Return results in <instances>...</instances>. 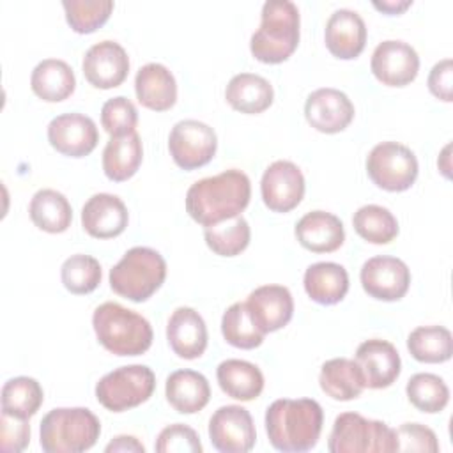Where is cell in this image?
Returning <instances> with one entry per match:
<instances>
[{
    "instance_id": "1",
    "label": "cell",
    "mask_w": 453,
    "mask_h": 453,
    "mask_svg": "<svg viewBox=\"0 0 453 453\" xmlns=\"http://www.w3.org/2000/svg\"><path fill=\"white\" fill-rule=\"evenodd\" d=\"M251 184L244 172L232 168L189 186L186 211L200 225L211 226L239 216L250 203Z\"/></svg>"
},
{
    "instance_id": "2",
    "label": "cell",
    "mask_w": 453,
    "mask_h": 453,
    "mask_svg": "<svg viewBox=\"0 0 453 453\" xmlns=\"http://www.w3.org/2000/svg\"><path fill=\"white\" fill-rule=\"evenodd\" d=\"M324 412L311 398H280L265 411V430L274 449L303 453L319 442Z\"/></svg>"
},
{
    "instance_id": "3",
    "label": "cell",
    "mask_w": 453,
    "mask_h": 453,
    "mask_svg": "<svg viewBox=\"0 0 453 453\" xmlns=\"http://www.w3.org/2000/svg\"><path fill=\"white\" fill-rule=\"evenodd\" d=\"M92 327L99 343L115 356H140L152 345L149 320L113 301L94 310Z\"/></svg>"
},
{
    "instance_id": "4",
    "label": "cell",
    "mask_w": 453,
    "mask_h": 453,
    "mask_svg": "<svg viewBox=\"0 0 453 453\" xmlns=\"http://www.w3.org/2000/svg\"><path fill=\"white\" fill-rule=\"evenodd\" d=\"M299 44V11L290 0H267L262 21L250 41L251 55L264 64L285 62Z\"/></svg>"
},
{
    "instance_id": "5",
    "label": "cell",
    "mask_w": 453,
    "mask_h": 453,
    "mask_svg": "<svg viewBox=\"0 0 453 453\" xmlns=\"http://www.w3.org/2000/svg\"><path fill=\"white\" fill-rule=\"evenodd\" d=\"M39 434L46 453H81L97 442L101 423L85 407H58L42 418Z\"/></svg>"
},
{
    "instance_id": "6",
    "label": "cell",
    "mask_w": 453,
    "mask_h": 453,
    "mask_svg": "<svg viewBox=\"0 0 453 453\" xmlns=\"http://www.w3.org/2000/svg\"><path fill=\"white\" fill-rule=\"evenodd\" d=\"M166 262L159 251L134 246L110 269V287L133 303L147 301L165 281Z\"/></svg>"
},
{
    "instance_id": "7",
    "label": "cell",
    "mask_w": 453,
    "mask_h": 453,
    "mask_svg": "<svg viewBox=\"0 0 453 453\" xmlns=\"http://www.w3.org/2000/svg\"><path fill=\"white\" fill-rule=\"evenodd\" d=\"M327 449L331 453H393L398 451V442L395 430L384 421L342 412L333 423Z\"/></svg>"
},
{
    "instance_id": "8",
    "label": "cell",
    "mask_w": 453,
    "mask_h": 453,
    "mask_svg": "<svg viewBox=\"0 0 453 453\" xmlns=\"http://www.w3.org/2000/svg\"><path fill=\"white\" fill-rule=\"evenodd\" d=\"M156 388V375L145 365L120 366L96 384L97 402L111 411L124 412L147 402Z\"/></svg>"
},
{
    "instance_id": "9",
    "label": "cell",
    "mask_w": 453,
    "mask_h": 453,
    "mask_svg": "<svg viewBox=\"0 0 453 453\" xmlns=\"http://www.w3.org/2000/svg\"><path fill=\"white\" fill-rule=\"evenodd\" d=\"M366 172L372 182L386 191H405L418 177L414 152L398 142L377 143L366 157Z\"/></svg>"
},
{
    "instance_id": "10",
    "label": "cell",
    "mask_w": 453,
    "mask_h": 453,
    "mask_svg": "<svg viewBox=\"0 0 453 453\" xmlns=\"http://www.w3.org/2000/svg\"><path fill=\"white\" fill-rule=\"evenodd\" d=\"M218 149V138L205 122L179 120L168 134V150L173 163L182 170H195L207 165Z\"/></svg>"
},
{
    "instance_id": "11",
    "label": "cell",
    "mask_w": 453,
    "mask_h": 453,
    "mask_svg": "<svg viewBox=\"0 0 453 453\" xmlns=\"http://www.w3.org/2000/svg\"><path fill=\"white\" fill-rule=\"evenodd\" d=\"M209 439L221 453H246L255 446L251 414L241 405H223L209 419Z\"/></svg>"
},
{
    "instance_id": "12",
    "label": "cell",
    "mask_w": 453,
    "mask_h": 453,
    "mask_svg": "<svg viewBox=\"0 0 453 453\" xmlns=\"http://www.w3.org/2000/svg\"><path fill=\"white\" fill-rule=\"evenodd\" d=\"M359 278L365 292L379 301H398L407 294L411 285L407 264L389 255L368 258L361 267Z\"/></svg>"
},
{
    "instance_id": "13",
    "label": "cell",
    "mask_w": 453,
    "mask_h": 453,
    "mask_svg": "<svg viewBox=\"0 0 453 453\" xmlns=\"http://www.w3.org/2000/svg\"><path fill=\"white\" fill-rule=\"evenodd\" d=\"M260 193L265 207L273 212L296 209L304 196V177L292 161L278 159L271 163L260 180Z\"/></svg>"
},
{
    "instance_id": "14",
    "label": "cell",
    "mask_w": 453,
    "mask_h": 453,
    "mask_svg": "<svg viewBox=\"0 0 453 453\" xmlns=\"http://www.w3.org/2000/svg\"><path fill=\"white\" fill-rule=\"evenodd\" d=\"M370 69L380 83L388 87H405L418 76L419 57L411 44L388 39L373 50Z\"/></svg>"
},
{
    "instance_id": "15",
    "label": "cell",
    "mask_w": 453,
    "mask_h": 453,
    "mask_svg": "<svg viewBox=\"0 0 453 453\" xmlns=\"http://www.w3.org/2000/svg\"><path fill=\"white\" fill-rule=\"evenodd\" d=\"M50 145L69 157L88 156L97 142L99 133L96 122L83 113H62L48 124Z\"/></svg>"
},
{
    "instance_id": "16",
    "label": "cell",
    "mask_w": 453,
    "mask_h": 453,
    "mask_svg": "<svg viewBox=\"0 0 453 453\" xmlns=\"http://www.w3.org/2000/svg\"><path fill=\"white\" fill-rule=\"evenodd\" d=\"M87 81L96 88H115L129 73V57L115 41H101L90 46L81 62Z\"/></svg>"
},
{
    "instance_id": "17",
    "label": "cell",
    "mask_w": 453,
    "mask_h": 453,
    "mask_svg": "<svg viewBox=\"0 0 453 453\" xmlns=\"http://www.w3.org/2000/svg\"><path fill=\"white\" fill-rule=\"evenodd\" d=\"M308 124L326 134L343 131L354 119V104L345 92L331 87L313 90L304 104Z\"/></svg>"
},
{
    "instance_id": "18",
    "label": "cell",
    "mask_w": 453,
    "mask_h": 453,
    "mask_svg": "<svg viewBox=\"0 0 453 453\" xmlns=\"http://www.w3.org/2000/svg\"><path fill=\"white\" fill-rule=\"evenodd\" d=\"M354 361L361 370L365 386L372 389L389 388L398 379L402 370L396 347L380 338L363 342L356 350Z\"/></svg>"
},
{
    "instance_id": "19",
    "label": "cell",
    "mask_w": 453,
    "mask_h": 453,
    "mask_svg": "<svg viewBox=\"0 0 453 453\" xmlns=\"http://www.w3.org/2000/svg\"><path fill=\"white\" fill-rule=\"evenodd\" d=\"M250 315L258 329L267 334L285 327L294 315V299L283 285H262L246 301Z\"/></svg>"
},
{
    "instance_id": "20",
    "label": "cell",
    "mask_w": 453,
    "mask_h": 453,
    "mask_svg": "<svg viewBox=\"0 0 453 453\" xmlns=\"http://www.w3.org/2000/svg\"><path fill=\"white\" fill-rule=\"evenodd\" d=\"M129 221L127 207L117 195H92L81 209V226L96 239H111L120 235Z\"/></svg>"
},
{
    "instance_id": "21",
    "label": "cell",
    "mask_w": 453,
    "mask_h": 453,
    "mask_svg": "<svg viewBox=\"0 0 453 453\" xmlns=\"http://www.w3.org/2000/svg\"><path fill=\"white\" fill-rule=\"evenodd\" d=\"M324 41L329 53L336 58H356L366 44V25L356 11L338 9L326 23Z\"/></svg>"
},
{
    "instance_id": "22",
    "label": "cell",
    "mask_w": 453,
    "mask_h": 453,
    "mask_svg": "<svg viewBox=\"0 0 453 453\" xmlns=\"http://www.w3.org/2000/svg\"><path fill=\"white\" fill-rule=\"evenodd\" d=\"M166 340L179 357H200L207 349V327L202 315L189 306L177 308L168 319Z\"/></svg>"
},
{
    "instance_id": "23",
    "label": "cell",
    "mask_w": 453,
    "mask_h": 453,
    "mask_svg": "<svg viewBox=\"0 0 453 453\" xmlns=\"http://www.w3.org/2000/svg\"><path fill=\"white\" fill-rule=\"evenodd\" d=\"M294 232L299 244L313 253L336 251L345 241L343 223L338 216L326 211H311L304 214L297 221Z\"/></svg>"
},
{
    "instance_id": "24",
    "label": "cell",
    "mask_w": 453,
    "mask_h": 453,
    "mask_svg": "<svg viewBox=\"0 0 453 453\" xmlns=\"http://www.w3.org/2000/svg\"><path fill=\"white\" fill-rule=\"evenodd\" d=\"M136 99L142 106L165 111L170 110L177 101V83L168 67L157 62L145 64L138 69L134 78Z\"/></svg>"
},
{
    "instance_id": "25",
    "label": "cell",
    "mask_w": 453,
    "mask_h": 453,
    "mask_svg": "<svg viewBox=\"0 0 453 453\" xmlns=\"http://www.w3.org/2000/svg\"><path fill=\"white\" fill-rule=\"evenodd\" d=\"M165 395L177 412L195 414L209 403L211 388L200 372L175 370L166 379Z\"/></svg>"
},
{
    "instance_id": "26",
    "label": "cell",
    "mask_w": 453,
    "mask_h": 453,
    "mask_svg": "<svg viewBox=\"0 0 453 453\" xmlns=\"http://www.w3.org/2000/svg\"><path fill=\"white\" fill-rule=\"evenodd\" d=\"M225 99L234 110L255 115L265 111L273 104L274 90L264 76L253 73H239L228 81L225 88Z\"/></svg>"
},
{
    "instance_id": "27",
    "label": "cell",
    "mask_w": 453,
    "mask_h": 453,
    "mask_svg": "<svg viewBox=\"0 0 453 453\" xmlns=\"http://www.w3.org/2000/svg\"><path fill=\"white\" fill-rule=\"evenodd\" d=\"M32 92L48 103L67 99L76 88V78L71 65L60 58L41 60L30 74Z\"/></svg>"
},
{
    "instance_id": "28",
    "label": "cell",
    "mask_w": 453,
    "mask_h": 453,
    "mask_svg": "<svg viewBox=\"0 0 453 453\" xmlns=\"http://www.w3.org/2000/svg\"><path fill=\"white\" fill-rule=\"evenodd\" d=\"M142 157L143 147L136 131L122 136H111L103 150L104 175L113 182L127 180L138 172Z\"/></svg>"
},
{
    "instance_id": "29",
    "label": "cell",
    "mask_w": 453,
    "mask_h": 453,
    "mask_svg": "<svg viewBox=\"0 0 453 453\" xmlns=\"http://www.w3.org/2000/svg\"><path fill=\"white\" fill-rule=\"evenodd\" d=\"M304 290L319 304H336L349 292V274L334 262H317L304 271Z\"/></svg>"
},
{
    "instance_id": "30",
    "label": "cell",
    "mask_w": 453,
    "mask_h": 453,
    "mask_svg": "<svg viewBox=\"0 0 453 453\" xmlns=\"http://www.w3.org/2000/svg\"><path fill=\"white\" fill-rule=\"evenodd\" d=\"M216 377L221 391L234 400H255L264 389V375L260 368L244 359H226L219 363Z\"/></svg>"
},
{
    "instance_id": "31",
    "label": "cell",
    "mask_w": 453,
    "mask_h": 453,
    "mask_svg": "<svg viewBox=\"0 0 453 453\" xmlns=\"http://www.w3.org/2000/svg\"><path fill=\"white\" fill-rule=\"evenodd\" d=\"M320 389L338 402H349L357 398L365 386L363 375L356 361L347 357H334L322 365L319 375Z\"/></svg>"
},
{
    "instance_id": "32",
    "label": "cell",
    "mask_w": 453,
    "mask_h": 453,
    "mask_svg": "<svg viewBox=\"0 0 453 453\" xmlns=\"http://www.w3.org/2000/svg\"><path fill=\"white\" fill-rule=\"evenodd\" d=\"M34 225L48 234H60L71 226L73 209L69 200L57 189H39L28 205Z\"/></svg>"
},
{
    "instance_id": "33",
    "label": "cell",
    "mask_w": 453,
    "mask_h": 453,
    "mask_svg": "<svg viewBox=\"0 0 453 453\" xmlns=\"http://www.w3.org/2000/svg\"><path fill=\"white\" fill-rule=\"evenodd\" d=\"M407 349L419 363H444L453 354V338L442 326H419L409 334Z\"/></svg>"
},
{
    "instance_id": "34",
    "label": "cell",
    "mask_w": 453,
    "mask_h": 453,
    "mask_svg": "<svg viewBox=\"0 0 453 453\" xmlns=\"http://www.w3.org/2000/svg\"><path fill=\"white\" fill-rule=\"evenodd\" d=\"M42 400V388L32 377L19 375L9 379L2 388V412L11 416L28 419L39 411Z\"/></svg>"
},
{
    "instance_id": "35",
    "label": "cell",
    "mask_w": 453,
    "mask_h": 453,
    "mask_svg": "<svg viewBox=\"0 0 453 453\" xmlns=\"http://www.w3.org/2000/svg\"><path fill=\"white\" fill-rule=\"evenodd\" d=\"M352 225L357 235L372 244H388L398 235V221L393 212L375 203L359 207L354 212Z\"/></svg>"
},
{
    "instance_id": "36",
    "label": "cell",
    "mask_w": 453,
    "mask_h": 453,
    "mask_svg": "<svg viewBox=\"0 0 453 453\" xmlns=\"http://www.w3.org/2000/svg\"><path fill=\"white\" fill-rule=\"evenodd\" d=\"M203 237L207 246L219 257H235L250 244L251 230L248 221L239 214L216 225L205 226Z\"/></svg>"
},
{
    "instance_id": "37",
    "label": "cell",
    "mask_w": 453,
    "mask_h": 453,
    "mask_svg": "<svg viewBox=\"0 0 453 453\" xmlns=\"http://www.w3.org/2000/svg\"><path fill=\"white\" fill-rule=\"evenodd\" d=\"M221 333L226 343L237 349H255L264 342V333L253 322L246 303H234L221 319Z\"/></svg>"
},
{
    "instance_id": "38",
    "label": "cell",
    "mask_w": 453,
    "mask_h": 453,
    "mask_svg": "<svg viewBox=\"0 0 453 453\" xmlns=\"http://www.w3.org/2000/svg\"><path fill=\"white\" fill-rule=\"evenodd\" d=\"M405 393L409 402L421 412H441L449 402L446 382L435 373H416L407 380Z\"/></svg>"
},
{
    "instance_id": "39",
    "label": "cell",
    "mask_w": 453,
    "mask_h": 453,
    "mask_svg": "<svg viewBox=\"0 0 453 453\" xmlns=\"http://www.w3.org/2000/svg\"><path fill=\"white\" fill-rule=\"evenodd\" d=\"M101 264L94 257L83 253L71 255L64 260L60 267V278L64 287L76 296L94 292L101 283Z\"/></svg>"
},
{
    "instance_id": "40",
    "label": "cell",
    "mask_w": 453,
    "mask_h": 453,
    "mask_svg": "<svg viewBox=\"0 0 453 453\" xmlns=\"http://www.w3.org/2000/svg\"><path fill=\"white\" fill-rule=\"evenodd\" d=\"M62 7L65 11V19L76 34H90L103 27L111 11V0H64Z\"/></svg>"
},
{
    "instance_id": "41",
    "label": "cell",
    "mask_w": 453,
    "mask_h": 453,
    "mask_svg": "<svg viewBox=\"0 0 453 453\" xmlns=\"http://www.w3.org/2000/svg\"><path fill=\"white\" fill-rule=\"evenodd\" d=\"M138 122L136 106L124 96L108 99L101 108V124L110 136L133 133Z\"/></svg>"
},
{
    "instance_id": "42",
    "label": "cell",
    "mask_w": 453,
    "mask_h": 453,
    "mask_svg": "<svg viewBox=\"0 0 453 453\" xmlns=\"http://www.w3.org/2000/svg\"><path fill=\"white\" fill-rule=\"evenodd\" d=\"M157 453H200L202 442L198 434L188 425L175 423L163 428L156 441Z\"/></svg>"
},
{
    "instance_id": "43",
    "label": "cell",
    "mask_w": 453,
    "mask_h": 453,
    "mask_svg": "<svg viewBox=\"0 0 453 453\" xmlns=\"http://www.w3.org/2000/svg\"><path fill=\"white\" fill-rule=\"evenodd\" d=\"M395 435L398 442V451H439V442L434 430L421 423H403L395 430Z\"/></svg>"
},
{
    "instance_id": "44",
    "label": "cell",
    "mask_w": 453,
    "mask_h": 453,
    "mask_svg": "<svg viewBox=\"0 0 453 453\" xmlns=\"http://www.w3.org/2000/svg\"><path fill=\"white\" fill-rule=\"evenodd\" d=\"M30 442L28 419L2 412L0 416V446L5 451L19 453Z\"/></svg>"
},
{
    "instance_id": "45",
    "label": "cell",
    "mask_w": 453,
    "mask_h": 453,
    "mask_svg": "<svg viewBox=\"0 0 453 453\" xmlns=\"http://www.w3.org/2000/svg\"><path fill=\"white\" fill-rule=\"evenodd\" d=\"M428 88L430 92L444 101V103H451L453 101V64L451 58H444L441 62H437L430 74H428Z\"/></svg>"
},
{
    "instance_id": "46",
    "label": "cell",
    "mask_w": 453,
    "mask_h": 453,
    "mask_svg": "<svg viewBox=\"0 0 453 453\" xmlns=\"http://www.w3.org/2000/svg\"><path fill=\"white\" fill-rule=\"evenodd\" d=\"M106 453H111V451H134V453H143L145 451V446L133 435H119L115 437L106 448H104Z\"/></svg>"
},
{
    "instance_id": "47",
    "label": "cell",
    "mask_w": 453,
    "mask_h": 453,
    "mask_svg": "<svg viewBox=\"0 0 453 453\" xmlns=\"http://www.w3.org/2000/svg\"><path fill=\"white\" fill-rule=\"evenodd\" d=\"M412 2L411 0H388V2H373V7L386 12V14H400L405 11Z\"/></svg>"
},
{
    "instance_id": "48",
    "label": "cell",
    "mask_w": 453,
    "mask_h": 453,
    "mask_svg": "<svg viewBox=\"0 0 453 453\" xmlns=\"http://www.w3.org/2000/svg\"><path fill=\"white\" fill-rule=\"evenodd\" d=\"M448 152H449V143L442 149V152L437 159V165H439V170L442 172V175L449 179V156H448Z\"/></svg>"
}]
</instances>
